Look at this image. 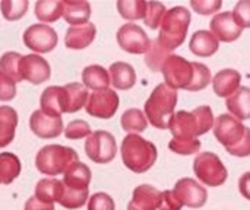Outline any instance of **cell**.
Wrapping results in <instances>:
<instances>
[{"instance_id": "21", "label": "cell", "mask_w": 250, "mask_h": 210, "mask_svg": "<svg viewBox=\"0 0 250 210\" xmlns=\"http://www.w3.org/2000/svg\"><path fill=\"white\" fill-rule=\"evenodd\" d=\"M110 82L119 91H129L136 83V72L132 64L116 61L110 66Z\"/></svg>"}, {"instance_id": "27", "label": "cell", "mask_w": 250, "mask_h": 210, "mask_svg": "<svg viewBox=\"0 0 250 210\" xmlns=\"http://www.w3.org/2000/svg\"><path fill=\"white\" fill-rule=\"evenodd\" d=\"M62 16L72 26L88 23L89 16H91V4L88 1L64 0L63 1V15Z\"/></svg>"}, {"instance_id": "12", "label": "cell", "mask_w": 250, "mask_h": 210, "mask_svg": "<svg viewBox=\"0 0 250 210\" xmlns=\"http://www.w3.org/2000/svg\"><path fill=\"white\" fill-rule=\"evenodd\" d=\"M119 104H120V98L117 92L113 89H105L100 92H92L88 96L85 110L89 115L95 118L108 120L117 113Z\"/></svg>"}, {"instance_id": "2", "label": "cell", "mask_w": 250, "mask_h": 210, "mask_svg": "<svg viewBox=\"0 0 250 210\" xmlns=\"http://www.w3.org/2000/svg\"><path fill=\"white\" fill-rule=\"evenodd\" d=\"M214 136L226 151L237 158L250 156V129L231 114H220L214 121Z\"/></svg>"}, {"instance_id": "7", "label": "cell", "mask_w": 250, "mask_h": 210, "mask_svg": "<svg viewBox=\"0 0 250 210\" xmlns=\"http://www.w3.org/2000/svg\"><path fill=\"white\" fill-rule=\"evenodd\" d=\"M76 162H79L78 152L62 145H47L41 148L35 156L37 170L47 177L64 174Z\"/></svg>"}, {"instance_id": "46", "label": "cell", "mask_w": 250, "mask_h": 210, "mask_svg": "<svg viewBox=\"0 0 250 210\" xmlns=\"http://www.w3.org/2000/svg\"><path fill=\"white\" fill-rule=\"evenodd\" d=\"M25 210H54V205L42 203L35 197H29L25 203Z\"/></svg>"}, {"instance_id": "28", "label": "cell", "mask_w": 250, "mask_h": 210, "mask_svg": "<svg viewBox=\"0 0 250 210\" xmlns=\"http://www.w3.org/2000/svg\"><path fill=\"white\" fill-rule=\"evenodd\" d=\"M63 194V183L56 178H42L35 186V199L42 203H59Z\"/></svg>"}, {"instance_id": "44", "label": "cell", "mask_w": 250, "mask_h": 210, "mask_svg": "<svg viewBox=\"0 0 250 210\" xmlns=\"http://www.w3.org/2000/svg\"><path fill=\"white\" fill-rule=\"evenodd\" d=\"M16 96V83L0 73V101L9 102Z\"/></svg>"}, {"instance_id": "39", "label": "cell", "mask_w": 250, "mask_h": 210, "mask_svg": "<svg viewBox=\"0 0 250 210\" xmlns=\"http://www.w3.org/2000/svg\"><path fill=\"white\" fill-rule=\"evenodd\" d=\"M166 6L160 1H148L145 12V25L151 29H157L161 25V20L166 15Z\"/></svg>"}, {"instance_id": "14", "label": "cell", "mask_w": 250, "mask_h": 210, "mask_svg": "<svg viewBox=\"0 0 250 210\" xmlns=\"http://www.w3.org/2000/svg\"><path fill=\"white\" fill-rule=\"evenodd\" d=\"M21 80H28L32 85H41L51 76L50 63L40 54L22 56L19 61Z\"/></svg>"}, {"instance_id": "5", "label": "cell", "mask_w": 250, "mask_h": 210, "mask_svg": "<svg viewBox=\"0 0 250 210\" xmlns=\"http://www.w3.org/2000/svg\"><path fill=\"white\" fill-rule=\"evenodd\" d=\"M177 98V91L171 89L166 83H160L158 86H155L144 107V114L146 120L155 129H168V123L174 115Z\"/></svg>"}, {"instance_id": "20", "label": "cell", "mask_w": 250, "mask_h": 210, "mask_svg": "<svg viewBox=\"0 0 250 210\" xmlns=\"http://www.w3.org/2000/svg\"><path fill=\"white\" fill-rule=\"evenodd\" d=\"M211 82H212V89L217 96L229 98L240 88L242 76L234 69H223L217 72V75L212 77Z\"/></svg>"}, {"instance_id": "22", "label": "cell", "mask_w": 250, "mask_h": 210, "mask_svg": "<svg viewBox=\"0 0 250 210\" xmlns=\"http://www.w3.org/2000/svg\"><path fill=\"white\" fill-rule=\"evenodd\" d=\"M220 48V41L211 34V31H196L189 42V50L198 57H212Z\"/></svg>"}, {"instance_id": "15", "label": "cell", "mask_w": 250, "mask_h": 210, "mask_svg": "<svg viewBox=\"0 0 250 210\" xmlns=\"http://www.w3.org/2000/svg\"><path fill=\"white\" fill-rule=\"evenodd\" d=\"M29 129L40 139H54L63 132L62 117L50 115L41 110H35L29 117Z\"/></svg>"}, {"instance_id": "13", "label": "cell", "mask_w": 250, "mask_h": 210, "mask_svg": "<svg viewBox=\"0 0 250 210\" xmlns=\"http://www.w3.org/2000/svg\"><path fill=\"white\" fill-rule=\"evenodd\" d=\"M174 196L182 203V206L190 209H201L208 200V191L193 178H182L176 183L173 189Z\"/></svg>"}, {"instance_id": "30", "label": "cell", "mask_w": 250, "mask_h": 210, "mask_svg": "<svg viewBox=\"0 0 250 210\" xmlns=\"http://www.w3.org/2000/svg\"><path fill=\"white\" fill-rule=\"evenodd\" d=\"M64 91L67 95V107H66V113L73 114L78 113L79 110H82V107L86 105L88 101V89L78 82L73 83H67L64 85Z\"/></svg>"}, {"instance_id": "8", "label": "cell", "mask_w": 250, "mask_h": 210, "mask_svg": "<svg viewBox=\"0 0 250 210\" xmlns=\"http://www.w3.org/2000/svg\"><path fill=\"white\" fill-rule=\"evenodd\" d=\"M193 172L208 187H220L227 181L229 172L220 156L212 152H202L193 161Z\"/></svg>"}, {"instance_id": "10", "label": "cell", "mask_w": 250, "mask_h": 210, "mask_svg": "<svg viewBox=\"0 0 250 210\" xmlns=\"http://www.w3.org/2000/svg\"><path fill=\"white\" fill-rule=\"evenodd\" d=\"M23 44L37 54L50 53L56 48L59 37L56 31L45 23H35L26 28L22 35Z\"/></svg>"}, {"instance_id": "3", "label": "cell", "mask_w": 250, "mask_h": 210, "mask_svg": "<svg viewBox=\"0 0 250 210\" xmlns=\"http://www.w3.org/2000/svg\"><path fill=\"white\" fill-rule=\"evenodd\" d=\"M214 114L209 105H201L192 113L177 111L168 123V130L174 139H196L214 127Z\"/></svg>"}, {"instance_id": "33", "label": "cell", "mask_w": 250, "mask_h": 210, "mask_svg": "<svg viewBox=\"0 0 250 210\" xmlns=\"http://www.w3.org/2000/svg\"><path fill=\"white\" fill-rule=\"evenodd\" d=\"M146 3L145 0H120L116 6L120 16L126 20H139L145 18Z\"/></svg>"}, {"instance_id": "9", "label": "cell", "mask_w": 250, "mask_h": 210, "mask_svg": "<svg viewBox=\"0 0 250 210\" xmlns=\"http://www.w3.org/2000/svg\"><path fill=\"white\" fill-rule=\"evenodd\" d=\"M85 153L95 164H108L116 158L117 143L111 133L97 130L85 142Z\"/></svg>"}, {"instance_id": "38", "label": "cell", "mask_w": 250, "mask_h": 210, "mask_svg": "<svg viewBox=\"0 0 250 210\" xmlns=\"http://www.w3.org/2000/svg\"><path fill=\"white\" fill-rule=\"evenodd\" d=\"M201 140L199 139H171L168 143V148L171 152L183 156H189L193 153H198L201 151Z\"/></svg>"}, {"instance_id": "29", "label": "cell", "mask_w": 250, "mask_h": 210, "mask_svg": "<svg viewBox=\"0 0 250 210\" xmlns=\"http://www.w3.org/2000/svg\"><path fill=\"white\" fill-rule=\"evenodd\" d=\"M22 165L19 158L10 152L0 153V186L10 184L21 174Z\"/></svg>"}, {"instance_id": "23", "label": "cell", "mask_w": 250, "mask_h": 210, "mask_svg": "<svg viewBox=\"0 0 250 210\" xmlns=\"http://www.w3.org/2000/svg\"><path fill=\"white\" fill-rule=\"evenodd\" d=\"M226 107L237 120L250 118V88L240 86L231 96L226 99Z\"/></svg>"}, {"instance_id": "6", "label": "cell", "mask_w": 250, "mask_h": 210, "mask_svg": "<svg viewBox=\"0 0 250 210\" xmlns=\"http://www.w3.org/2000/svg\"><path fill=\"white\" fill-rule=\"evenodd\" d=\"M190 19H192L190 10H188L183 6H176L167 10L161 20L160 34L157 38L160 45L168 53L179 48L186 39Z\"/></svg>"}, {"instance_id": "24", "label": "cell", "mask_w": 250, "mask_h": 210, "mask_svg": "<svg viewBox=\"0 0 250 210\" xmlns=\"http://www.w3.org/2000/svg\"><path fill=\"white\" fill-rule=\"evenodd\" d=\"M91 177L92 174L89 167L82 162H76L63 174L62 183L73 190H89Z\"/></svg>"}, {"instance_id": "42", "label": "cell", "mask_w": 250, "mask_h": 210, "mask_svg": "<svg viewBox=\"0 0 250 210\" xmlns=\"http://www.w3.org/2000/svg\"><path fill=\"white\" fill-rule=\"evenodd\" d=\"M190 6L196 13L208 16V15L217 13V10L221 9L223 1L221 0H192Z\"/></svg>"}, {"instance_id": "34", "label": "cell", "mask_w": 250, "mask_h": 210, "mask_svg": "<svg viewBox=\"0 0 250 210\" xmlns=\"http://www.w3.org/2000/svg\"><path fill=\"white\" fill-rule=\"evenodd\" d=\"M21 58H22V54H19L16 51H6L0 57V73H3L6 77H9L15 83L21 82V76H19Z\"/></svg>"}, {"instance_id": "25", "label": "cell", "mask_w": 250, "mask_h": 210, "mask_svg": "<svg viewBox=\"0 0 250 210\" xmlns=\"http://www.w3.org/2000/svg\"><path fill=\"white\" fill-rule=\"evenodd\" d=\"M110 83L111 82H110L108 72L100 64H91L82 70V85L86 89L100 92V91L108 89Z\"/></svg>"}, {"instance_id": "40", "label": "cell", "mask_w": 250, "mask_h": 210, "mask_svg": "<svg viewBox=\"0 0 250 210\" xmlns=\"http://www.w3.org/2000/svg\"><path fill=\"white\" fill-rule=\"evenodd\" d=\"M91 133L92 132H91L89 124L83 120H73L64 129V136L69 140H79V139L91 136Z\"/></svg>"}, {"instance_id": "32", "label": "cell", "mask_w": 250, "mask_h": 210, "mask_svg": "<svg viewBox=\"0 0 250 210\" xmlns=\"http://www.w3.org/2000/svg\"><path fill=\"white\" fill-rule=\"evenodd\" d=\"M120 124H122V129L125 132H127L129 134H136V133H142L146 130L148 120L141 110L130 108L123 113V115L120 118Z\"/></svg>"}, {"instance_id": "47", "label": "cell", "mask_w": 250, "mask_h": 210, "mask_svg": "<svg viewBox=\"0 0 250 210\" xmlns=\"http://www.w3.org/2000/svg\"><path fill=\"white\" fill-rule=\"evenodd\" d=\"M239 191L246 200H250V171L245 172L240 177V180H239Z\"/></svg>"}, {"instance_id": "31", "label": "cell", "mask_w": 250, "mask_h": 210, "mask_svg": "<svg viewBox=\"0 0 250 210\" xmlns=\"http://www.w3.org/2000/svg\"><path fill=\"white\" fill-rule=\"evenodd\" d=\"M63 15V1L62 0H40L35 3V16L40 22L51 23L59 20Z\"/></svg>"}, {"instance_id": "17", "label": "cell", "mask_w": 250, "mask_h": 210, "mask_svg": "<svg viewBox=\"0 0 250 210\" xmlns=\"http://www.w3.org/2000/svg\"><path fill=\"white\" fill-rule=\"evenodd\" d=\"M40 105L41 111L50 115L62 117V114L66 113L67 107V95L64 86H48L47 89H44L40 98Z\"/></svg>"}, {"instance_id": "1", "label": "cell", "mask_w": 250, "mask_h": 210, "mask_svg": "<svg viewBox=\"0 0 250 210\" xmlns=\"http://www.w3.org/2000/svg\"><path fill=\"white\" fill-rule=\"evenodd\" d=\"M161 72L166 85L174 91L185 89L189 92H199L212 80L208 66L198 61H189L177 54H170L166 58Z\"/></svg>"}, {"instance_id": "35", "label": "cell", "mask_w": 250, "mask_h": 210, "mask_svg": "<svg viewBox=\"0 0 250 210\" xmlns=\"http://www.w3.org/2000/svg\"><path fill=\"white\" fill-rule=\"evenodd\" d=\"M89 199V190H73L63 184V194L59 200V205L64 209L75 210L82 208Z\"/></svg>"}, {"instance_id": "43", "label": "cell", "mask_w": 250, "mask_h": 210, "mask_svg": "<svg viewBox=\"0 0 250 210\" xmlns=\"http://www.w3.org/2000/svg\"><path fill=\"white\" fill-rule=\"evenodd\" d=\"M234 16V20L237 22V25L243 29V28H250V1L243 0L236 3L234 10L231 12Z\"/></svg>"}, {"instance_id": "16", "label": "cell", "mask_w": 250, "mask_h": 210, "mask_svg": "<svg viewBox=\"0 0 250 210\" xmlns=\"http://www.w3.org/2000/svg\"><path fill=\"white\" fill-rule=\"evenodd\" d=\"M211 34L223 42H233L240 38L243 29L234 20L231 12H221L217 13L209 22Z\"/></svg>"}, {"instance_id": "45", "label": "cell", "mask_w": 250, "mask_h": 210, "mask_svg": "<svg viewBox=\"0 0 250 210\" xmlns=\"http://www.w3.org/2000/svg\"><path fill=\"white\" fill-rule=\"evenodd\" d=\"M182 203L177 200L174 196L173 190H166L161 191V199H160V206L158 210H182Z\"/></svg>"}, {"instance_id": "26", "label": "cell", "mask_w": 250, "mask_h": 210, "mask_svg": "<svg viewBox=\"0 0 250 210\" xmlns=\"http://www.w3.org/2000/svg\"><path fill=\"white\" fill-rule=\"evenodd\" d=\"M18 113L9 105H0V149L9 146L15 139Z\"/></svg>"}, {"instance_id": "36", "label": "cell", "mask_w": 250, "mask_h": 210, "mask_svg": "<svg viewBox=\"0 0 250 210\" xmlns=\"http://www.w3.org/2000/svg\"><path fill=\"white\" fill-rule=\"evenodd\" d=\"M28 0H3L0 1V10L6 20H19L22 16H25L28 10Z\"/></svg>"}, {"instance_id": "18", "label": "cell", "mask_w": 250, "mask_h": 210, "mask_svg": "<svg viewBox=\"0 0 250 210\" xmlns=\"http://www.w3.org/2000/svg\"><path fill=\"white\" fill-rule=\"evenodd\" d=\"M161 191L149 184L138 186L133 190L132 200L127 205V210H157L160 206Z\"/></svg>"}, {"instance_id": "41", "label": "cell", "mask_w": 250, "mask_h": 210, "mask_svg": "<svg viewBox=\"0 0 250 210\" xmlns=\"http://www.w3.org/2000/svg\"><path fill=\"white\" fill-rule=\"evenodd\" d=\"M116 205L111 196L107 193H95L89 197L88 202V210H114Z\"/></svg>"}, {"instance_id": "19", "label": "cell", "mask_w": 250, "mask_h": 210, "mask_svg": "<svg viewBox=\"0 0 250 210\" xmlns=\"http://www.w3.org/2000/svg\"><path fill=\"white\" fill-rule=\"evenodd\" d=\"M97 35V28L94 23L88 22L78 26H70L64 35V44L70 50H82L92 44Z\"/></svg>"}, {"instance_id": "4", "label": "cell", "mask_w": 250, "mask_h": 210, "mask_svg": "<svg viewBox=\"0 0 250 210\" xmlns=\"http://www.w3.org/2000/svg\"><path fill=\"white\" fill-rule=\"evenodd\" d=\"M120 153L125 167L135 174L149 171L158 158L157 146L139 134H127L122 142Z\"/></svg>"}, {"instance_id": "37", "label": "cell", "mask_w": 250, "mask_h": 210, "mask_svg": "<svg viewBox=\"0 0 250 210\" xmlns=\"http://www.w3.org/2000/svg\"><path fill=\"white\" fill-rule=\"evenodd\" d=\"M168 56H170V53L167 50H164L157 39H154L151 42V47H149L146 56H145V63L152 72H161L163 63L166 61V58Z\"/></svg>"}, {"instance_id": "11", "label": "cell", "mask_w": 250, "mask_h": 210, "mask_svg": "<svg viewBox=\"0 0 250 210\" xmlns=\"http://www.w3.org/2000/svg\"><path fill=\"white\" fill-rule=\"evenodd\" d=\"M116 37L120 48L130 54H146L151 47L149 37L136 23H125L119 28Z\"/></svg>"}]
</instances>
